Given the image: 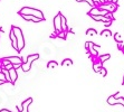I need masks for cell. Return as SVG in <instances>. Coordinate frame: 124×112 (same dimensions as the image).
I'll list each match as a JSON object with an SVG mask.
<instances>
[{"mask_svg":"<svg viewBox=\"0 0 124 112\" xmlns=\"http://www.w3.org/2000/svg\"><path fill=\"white\" fill-rule=\"evenodd\" d=\"M18 14L23 16V15H27V16H35V17L37 18H40L41 20L45 19L44 17V14L40 11V10H38V9H35V8H31V7H23V9L19 10Z\"/></svg>","mask_w":124,"mask_h":112,"instance_id":"obj_1","label":"cell"},{"mask_svg":"<svg viewBox=\"0 0 124 112\" xmlns=\"http://www.w3.org/2000/svg\"><path fill=\"white\" fill-rule=\"evenodd\" d=\"M11 30L14 32L15 36H16V39H17V46H18V52L23 51V48L25 47V38H23V35L21 29L17 26H11Z\"/></svg>","mask_w":124,"mask_h":112,"instance_id":"obj_2","label":"cell"},{"mask_svg":"<svg viewBox=\"0 0 124 112\" xmlns=\"http://www.w3.org/2000/svg\"><path fill=\"white\" fill-rule=\"evenodd\" d=\"M38 58H39V55L38 54L29 55L28 57H27V62H23V63L21 64V69H23V72H28V71H30L32 62L36 60H38Z\"/></svg>","mask_w":124,"mask_h":112,"instance_id":"obj_3","label":"cell"},{"mask_svg":"<svg viewBox=\"0 0 124 112\" xmlns=\"http://www.w3.org/2000/svg\"><path fill=\"white\" fill-rule=\"evenodd\" d=\"M54 29H55L56 34L63 32V29H62V12H58L57 16H55V18H54Z\"/></svg>","mask_w":124,"mask_h":112,"instance_id":"obj_4","label":"cell"},{"mask_svg":"<svg viewBox=\"0 0 124 112\" xmlns=\"http://www.w3.org/2000/svg\"><path fill=\"white\" fill-rule=\"evenodd\" d=\"M107 104H110V105H115V104H122L124 106V99L122 98H118V99H115L114 98V95H111L108 96L107 99Z\"/></svg>","mask_w":124,"mask_h":112,"instance_id":"obj_5","label":"cell"},{"mask_svg":"<svg viewBox=\"0 0 124 112\" xmlns=\"http://www.w3.org/2000/svg\"><path fill=\"white\" fill-rule=\"evenodd\" d=\"M6 60H8L10 64H12V65H21V64L23 63V60H21L19 56H9V57H6Z\"/></svg>","mask_w":124,"mask_h":112,"instance_id":"obj_6","label":"cell"},{"mask_svg":"<svg viewBox=\"0 0 124 112\" xmlns=\"http://www.w3.org/2000/svg\"><path fill=\"white\" fill-rule=\"evenodd\" d=\"M9 72V76H10V81H11V84H15L16 83V81L18 78V73L16 71V69H11L8 71Z\"/></svg>","mask_w":124,"mask_h":112,"instance_id":"obj_7","label":"cell"},{"mask_svg":"<svg viewBox=\"0 0 124 112\" xmlns=\"http://www.w3.org/2000/svg\"><path fill=\"white\" fill-rule=\"evenodd\" d=\"M100 9H102V10H106L107 12H110V14H112V12H114L116 10V7H114L113 5H103V6L98 7Z\"/></svg>","mask_w":124,"mask_h":112,"instance_id":"obj_8","label":"cell"},{"mask_svg":"<svg viewBox=\"0 0 124 112\" xmlns=\"http://www.w3.org/2000/svg\"><path fill=\"white\" fill-rule=\"evenodd\" d=\"M9 37H10V40H11V44H12V47H14L16 51H18V46H17V39H16V36H15L14 32L10 30V34H9Z\"/></svg>","mask_w":124,"mask_h":112,"instance_id":"obj_9","label":"cell"},{"mask_svg":"<svg viewBox=\"0 0 124 112\" xmlns=\"http://www.w3.org/2000/svg\"><path fill=\"white\" fill-rule=\"evenodd\" d=\"M21 17H23V19H26V20L34 21V23H39V21H43L40 18H37V17H35V16H27V15H23Z\"/></svg>","mask_w":124,"mask_h":112,"instance_id":"obj_10","label":"cell"},{"mask_svg":"<svg viewBox=\"0 0 124 112\" xmlns=\"http://www.w3.org/2000/svg\"><path fill=\"white\" fill-rule=\"evenodd\" d=\"M88 51H90V55H92V56H98L97 52H96L95 48H94V44H93L92 42H90V47H88Z\"/></svg>","mask_w":124,"mask_h":112,"instance_id":"obj_11","label":"cell"},{"mask_svg":"<svg viewBox=\"0 0 124 112\" xmlns=\"http://www.w3.org/2000/svg\"><path fill=\"white\" fill-rule=\"evenodd\" d=\"M62 29H63V32L67 30V20L65 18V16H63V15H62Z\"/></svg>","mask_w":124,"mask_h":112,"instance_id":"obj_12","label":"cell"},{"mask_svg":"<svg viewBox=\"0 0 124 112\" xmlns=\"http://www.w3.org/2000/svg\"><path fill=\"white\" fill-rule=\"evenodd\" d=\"M101 67H102V63H101V62H100V63H94V64H93V69H94V72H95V73H100Z\"/></svg>","mask_w":124,"mask_h":112,"instance_id":"obj_13","label":"cell"},{"mask_svg":"<svg viewBox=\"0 0 124 112\" xmlns=\"http://www.w3.org/2000/svg\"><path fill=\"white\" fill-rule=\"evenodd\" d=\"M57 62H55V60H49L48 64H47V67H48L49 69H56L57 67Z\"/></svg>","mask_w":124,"mask_h":112,"instance_id":"obj_14","label":"cell"},{"mask_svg":"<svg viewBox=\"0 0 124 112\" xmlns=\"http://www.w3.org/2000/svg\"><path fill=\"white\" fill-rule=\"evenodd\" d=\"M110 54H104V55H102V56H100V62L101 63H104L105 60H110Z\"/></svg>","mask_w":124,"mask_h":112,"instance_id":"obj_15","label":"cell"},{"mask_svg":"<svg viewBox=\"0 0 124 112\" xmlns=\"http://www.w3.org/2000/svg\"><path fill=\"white\" fill-rule=\"evenodd\" d=\"M62 65H73V60H69V58H66L62 62Z\"/></svg>","mask_w":124,"mask_h":112,"instance_id":"obj_16","label":"cell"},{"mask_svg":"<svg viewBox=\"0 0 124 112\" xmlns=\"http://www.w3.org/2000/svg\"><path fill=\"white\" fill-rule=\"evenodd\" d=\"M86 34L87 35H91V36H94V35H96L97 34V32H96L95 29H87V32H86Z\"/></svg>","mask_w":124,"mask_h":112,"instance_id":"obj_17","label":"cell"},{"mask_svg":"<svg viewBox=\"0 0 124 112\" xmlns=\"http://www.w3.org/2000/svg\"><path fill=\"white\" fill-rule=\"evenodd\" d=\"M77 2H82V1H85V2H87V3H90L92 7H95V3H94V1L93 0H76Z\"/></svg>","mask_w":124,"mask_h":112,"instance_id":"obj_18","label":"cell"},{"mask_svg":"<svg viewBox=\"0 0 124 112\" xmlns=\"http://www.w3.org/2000/svg\"><path fill=\"white\" fill-rule=\"evenodd\" d=\"M101 35H102V36H107V37H108V36H111V35H112V33H111L108 29H105V30H103V32L101 33Z\"/></svg>","mask_w":124,"mask_h":112,"instance_id":"obj_19","label":"cell"},{"mask_svg":"<svg viewBox=\"0 0 124 112\" xmlns=\"http://www.w3.org/2000/svg\"><path fill=\"white\" fill-rule=\"evenodd\" d=\"M114 39L117 42V43H122V38H121V35L118 34V33H116L115 35H114Z\"/></svg>","mask_w":124,"mask_h":112,"instance_id":"obj_20","label":"cell"},{"mask_svg":"<svg viewBox=\"0 0 124 112\" xmlns=\"http://www.w3.org/2000/svg\"><path fill=\"white\" fill-rule=\"evenodd\" d=\"M14 69V65H12V64H8V65L2 67V69H6V71H9V69Z\"/></svg>","mask_w":124,"mask_h":112,"instance_id":"obj_21","label":"cell"},{"mask_svg":"<svg viewBox=\"0 0 124 112\" xmlns=\"http://www.w3.org/2000/svg\"><path fill=\"white\" fill-rule=\"evenodd\" d=\"M100 73H101L103 76H106V74H107L106 69H104V67H101V69H100Z\"/></svg>","mask_w":124,"mask_h":112,"instance_id":"obj_22","label":"cell"},{"mask_svg":"<svg viewBox=\"0 0 124 112\" xmlns=\"http://www.w3.org/2000/svg\"><path fill=\"white\" fill-rule=\"evenodd\" d=\"M59 38H63V39H65V37H66V32H62V33H58L57 35Z\"/></svg>","mask_w":124,"mask_h":112,"instance_id":"obj_23","label":"cell"},{"mask_svg":"<svg viewBox=\"0 0 124 112\" xmlns=\"http://www.w3.org/2000/svg\"><path fill=\"white\" fill-rule=\"evenodd\" d=\"M0 80L3 81V82H6V78H5V74H3L2 69H0Z\"/></svg>","mask_w":124,"mask_h":112,"instance_id":"obj_24","label":"cell"},{"mask_svg":"<svg viewBox=\"0 0 124 112\" xmlns=\"http://www.w3.org/2000/svg\"><path fill=\"white\" fill-rule=\"evenodd\" d=\"M85 47H86V49H88V47H90V42H86V44H85Z\"/></svg>","mask_w":124,"mask_h":112,"instance_id":"obj_25","label":"cell"},{"mask_svg":"<svg viewBox=\"0 0 124 112\" xmlns=\"http://www.w3.org/2000/svg\"><path fill=\"white\" fill-rule=\"evenodd\" d=\"M17 109H18V111L20 112L21 110H23V106H21V105H17Z\"/></svg>","mask_w":124,"mask_h":112,"instance_id":"obj_26","label":"cell"},{"mask_svg":"<svg viewBox=\"0 0 124 112\" xmlns=\"http://www.w3.org/2000/svg\"><path fill=\"white\" fill-rule=\"evenodd\" d=\"M0 112H11V111H9L7 109H2V110H0Z\"/></svg>","mask_w":124,"mask_h":112,"instance_id":"obj_27","label":"cell"},{"mask_svg":"<svg viewBox=\"0 0 124 112\" xmlns=\"http://www.w3.org/2000/svg\"><path fill=\"white\" fill-rule=\"evenodd\" d=\"M3 83H6V82H3V81L0 80V85H1V84H3Z\"/></svg>","mask_w":124,"mask_h":112,"instance_id":"obj_28","label":"cell"},{"mask_svg":"<svg viewBox=\"0 0 124 112\" xmlns=\"http://www.w3.org/2000/svg\"><path fill=\"white\" fill-rule=\"evenodd\" d=\"M0 66H1V60H0Z\"/></svg>","mask_w":124,"mask_h":112,"instance_id":"obj_29","label":"cell"},{"mask_svg":"<svg viewBox=\"0 0 124 112\" xmlns=\"http://www.w3.org/2000/svg\"><path fill=\"white\" fill-rule=\"evenodd\" d=\"M123 83H124V78H123Z\"/></svg>","mask_w":124,"mask_h":112,"instance_id":"obj_30","label":"cell"},{"mask_svg":"<svg viewBox=\"0 0 124 112\" xmlns=\"http://www.w3.org/2000/svg\"><path fill=\"white\" fill-rule=\"evenodd\" d=\"M123 84H124V83H123Z\"/></svg>","mask_w":124,"mask_h":112,"instance_id":"obj_31","label":"cell"}]
</instances>
